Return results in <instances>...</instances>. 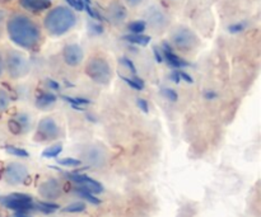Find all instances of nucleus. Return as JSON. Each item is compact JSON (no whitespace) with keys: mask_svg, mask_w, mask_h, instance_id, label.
Segmentation results:
<instances>
[{"mask_svg":"<svg viewBox=\"0 0 261 217\" xmlns=\"http://www.w3.org/2000/svg\"><path fill=\"white\" fill-rule=\"evenodd\" d=\"M5 29L9 40L24 50H35L42 40L40 25L24 13H13L5 19Z\"/></svg>","mask_w":261,"mask_h":217,"instance_id":"obj_1","label":"nucleus"},{"mask_svg":"<svg viewBox=\"0 0 261 217\" xmlns=\"http://www.w3.org/2000/svg\"><path fill=\"white\" fill-rule=\"evenodd\" d=\"M76 22L78 18L75 10L68 5H58L48 9L43 17V28L53 37H61L70 32L76 25Z\"/></svg>","mask_w":261,"mask_h":217,"instance_id":"obj_2","label":"nucleus"},{"mask_svg":"<svg viewBox=\"0 0 261 217\" xmlns=\"http://www.w3.org/2000/svg\"><path fill=\"white\" fill-rule=\"evenodd\" d=\"M86 73L94 83L106 85L112 78V69L103 57H92L86 66Z\"/></svg>","mask_w":261,"mask_h":217,"instance_id":"obj_3","label":"nucleus"},{"mask_svg":"<svg viewBox=\"0 0 261 217\" xmlns=\"http://www.w3.org/2000/svg\"><path fill=\"white\" fill-rule=\"evenodd\" d=\"M4 58V70L12 79H19L30 70V64L18 51H9Z\"/></svg>","mask_w":261,"mask_h":217,"instance_id":"obj_4","label":"nucleus"},{"mask_svg":"<svg viewBox=\"0 0 261 217\" xmlns=\"http://www.w3.org/2000/svg\"><path fill=\"white\" fill-rule=\"evenodd\" d=\"M171 41H172V45L177 50L185 51V52L194 50L199 45L198 36L195 35V32L193 29H190L189 27H185V25H178L173 30Z\"/></svg>","mask_w":261,"mask_h":217,"instance_id":"obj_5","label":"nucleus"},{"mask_svg":"<svg viewBox=\"0 0 261 217\" xmlns=\"http://www.w3.org/2000/svg\"><path fill=\"white\" fill-rule=\"evenodd\" d=\"M0 203L14 211H25V212H28L30 210H33L32 197L24 195V193H13V195L5 196V197H0Z\"/></svg>","mask_w":261,"mask_h":217,"instance_id":"obj_6","label":"nucleus"},{"mask_svg":"<svg viewBox=\"0 0 261 217\" xmlns=\"http://www.w3.org/2000/svg\"><path fill=\"white\" fill-rule=\"evenodd\" d=\"M27 177V168L23 164H19V163H12V164L7 165L4 170V179L10 185L20 184V183L24 182Z\"/></svg>","mask_w":261,"mask_h":217,"instance_id":"obj_7","label":"nucleus"},{"mask_svg":"<svg viewBox=\"0 0 261 217\" xmlns=\"http://www.w3.org/2000/svg\"><path fill=\"white\" fill-rule=\"evenodd\" d=\"M59 126L58 123H56V121L54 118H51V117H45V118H42L40 121V123H38V127H37V136H36V139L38 140H47V141H50V140H55L58 139L59 136Z\"/></svg>","mask_w":261,"mask_h":217,"instance_id":"obj_8","label":"nucleus"},{"mask_svg":"<svg viewBox=\"0 0 261 217\" xmlns=\"http://www.w3.org/2000/svg\"><path fill=\"white\" fill-rule=\"evenodd\" d=\"M64 63L70 68L81 65L84 58V51L78 43H69L63 50Z\"/></svg>","mask_w":261,"mask_h":217,"instance_id":"obj_9","label":"nucleus"},{"mask_svg":"<svg viewBox=\"0 0 261 217\" xmlns=\"http://www.w3.org/2000/svg\"><path fill=\"white\" fill-rule=\"evenodd\" d=\"M66 177H68L69 179L73 180V182H75L76 184L83 185L84 188H87V190H88L91 193H93V195L103 192V187H102L101 183L92 179V178H89L88 175L81 174V173L78 172H73V173H66Z\"/></svg>","mask_w":261,"mask_h":217,"instance_id":"obj_10","label":"nucleus"},{"mask_svg":"<svg viewBox=\"0 0 261 217\" xmlns=\"http://www.w3.org/2000/svg\"><path fill=\"white\" fill-rule=\"evenodd\" d=\"M31 127V118L27 113H17L9 121V130L14 135H20L28 131Z\"/></svg>","mask_w":261,"mask_h":217,"instance_id":"obj_11","label":"nucleus"},{"mask_svg":"<svg viewBox=\"0 0 261 217\" xmlns=\"http://www.w3.org/2000/svg\"><path fill=\"white\" fill-rule=\"evenodd\" d=\"M18 3L20 8L35 14L46 12L53 5V0H18Z\"/></svg>","mask_w":261,"mask_h":217,"instance_id":"obj_12","label":"nucleus"},{"mask_svg":"<svg viewBox=\"0 0 261 217\" xmlns=\"http://www.w3.org/2000/svg\"><path fill=\"white\" fill-rule=\"evenodd\" d=\"M38 192L46 200H56L58 197H60L61 190L60 185H59L58 180L56 179H47L46 182H43L42 184L38 188Z\"/></svg>","mask_w":261,"mask_h":217,"instance_id":"obj_13","label":"nucleus"},{"mask_svg":"<svg viewBox=\"0 0 261 217\" xmlns=\"http://www.w3.org/2000/svg\"><path fill=\"white\" fill-rule=\"evenodd\" d=\"M107 14H109L110 20H111L112 23L120 24V23H122L127 18V9L122 3L112 2L111 4L109 5Z\"/></svg>","mask_w":261,"mask_h":217,"instance_id":"obj_14","label":"nucleus"},{"mask_svg":"<svg viewBox=\"0 0 261 217\" xmlns=\"http://www.w3.org/2000/svg\"><path fill=\"white\" fill-rule=\"evenodd\" d=\"M147 23H149L153 28H163L167 24V18L165 13L158 8L152 7L147 12Z\"/></svg>","mask_w":261,"mask_h":217,"instance_id":"obj_15","label":"nucleus"},{"mask_svg":"<svg viewBox=\"0 0 261 217\" xmlns=\"http://www.w3.org/2000/svg\"><path fill=\"white\" fill-rule=\"evenodd\" d=\"M86 159L93 167H102L106 162V152L102 147L92 146L86 152Z\"/></svg>","mask_w":261,"mask_h":217,"instance_id":"obj_16","label":"nucleus"},{"mask_svg":"<svg viewBox=\"0 0 261 217\" xmlns=\"http://www.w3.org/2000/svg\"><path fill=\"white\" fill-rule=\"evenodd\" d=\"M163 53V60H166V63L173 69H184V68H188L190 64L188 63L186 60H184L182 57H180L178 55H176L175 52L172 51H165L162 50Z\"/></svg>","mask_w":261,"mask_h":217,"instance_id":"obj_17","label":"nucleus"},{"mask_svg":"<svg viewBox=\"0 0 261 217\" xmlns=\"http://www.w3.org/2000/svg\"><path fill=\"white\" fill-rule=\"evenodd\" d=\"M58 101V97L50 91H42L36 97V107L40 109L51 108Z\"/></svg>","mask_w":261,"mask_h":217,"instance_id":"obj_18","label":"nucleus"},{"mask_svg":"<svg viewBox=\"0 0 261 217\" xmlns=\"http://www.w3.org/2000/svg\"><path fill=\"white\" fill-rule=\"evenodd\" d=\"M122 38H124L126 42L132 43V45H137V46H147L149 45V42L152 41V37H150V36L143 35V33H140V35L129 33V35H125Z\"/></svg>","mask_w":261,"mask_h":217,"instance_id":"obj_19","label":"nucleus"},{"mask_svg":"<svg viewBox=\"0 0 261 217\" xmlns=\"http://www.w3.org/2000/svg\"><path fill=\"white\" fill-rule=\"evenodd\" d=\"M74 191H75L76 195L81 196L82 198H84L86 201H88V202L92 203V205H99V203H101V200H99V198H97L93 193L89 192V191L87 190V188H84L83 185H79V187H76Z\"/></svg>","mask_w":261,"mask_h":217,"instance_id":"obj_20","label":"nucleus"},{"mask_svg":"<svg viewBox=\"0 0 261 217\" xmlns=\"http://www.w3.org/2000/svg\"><path fill=\"white\" fill-rule=\"evenodd\" d=\"M61 98H63L65 102H68V104H70L71 108L78 109V111H82L84 106L91 103V101L86 98H73V97H66V96H61Z\"/></svg>","mask_w":261,"mask_h":217,"instance_id":"obj_21","label":"nucleus"},{"mask_svg":"<svg viewBox=\"0 0 261 217\" xmlns=\"http://www.w3.org/2000/svg\"><path fill=\"white\" fill-rule=\"evenodd\" d=\"M59 208H60L59 205L50 202H37L36 205H33V210H37L42 213H53L58 211Z\"/></svg>","mask_w":261,"mask_h":217,"instance_id":"obj_22","label":"nucleus"},{"mask_svg":"<svg viewBox=\"0 0 261 217\" xmlns=\"http://www.w3.org/2000/svg\"><path fill=\"white\" fill-rule=\"evenodd\" d=\"M120 76H121L122 80H124L125 83L130 86V88L135 89V90H143V89H144V81H143L138 75H133L132 79L126 78V76H122V75H120Z\"/></svg>","mask_w":261,"mask_h":217,"instance_id":"obj_23","label":"nucleus"},{"mask_svg":"<svg viewBox=\"0 0 261 217\" xmlns=\"http://www.w3.org/2000/svg\"><path fill=\"white\" fill-rule=\"evenodd\" d=\"M127 29H129L130 33H134V35L144 33V30L147 29V22L145 20H133L127 24Z\"/></svg>","mask_w":261,"mask_h":217,"instance_id":"obj_24","label":"nucleus"},{"mask_svg":"<svg viewBox=\"0 0 261 217\" xmlns=\"http://www.w3.org/2000/svg\"><path fill=\"white\" fill-rule=\"evenodd\" d=\"M61 151H63V145L56 144L43 150L42 157L47 158V159H53V158H58V155H60Z\"/></svg>","mask_w":261,"mask_h":217,"instance_id":"obj_25","label":"nucleus"},{"mask_svg":"<svg viewBox=\"0 0 261 217\" xmlns=\"http://www.w3.org/2000/svg\"><path fill=\"white\" fill-rule=\"evenodd\" d=\"M10 97L8 94L7 90H4L3 88H0V113L7 111L10 106Z\"/></svg>","mask_w":261,"mask_h":217,"instance_id":"obj_26","label":"nucleus"},{"mask_svg":"<svg viewBox=\"0 0 261 217\" xmlns=\"http://www.w3.org/2000/svg\"><path fill=\"white\" fill-rule=\"evenodd\" d=\"M5 150H7V151L9 152L10 155H14V157H18V158H28V157H30V154H28L27 150L20 149V147L12 146V145H9V146H5Z\"/></svg>","mask_w":261,"mask_h":217,"instance_id":"obj_27","label":"nucleus"},{"mask_svg":"<svg viewBox=\"0 0 261 217\" xmlns=\"http://www.w3.org/2000/svg\"><path fill=\"white\" fill-rule=\"evenodd\" d=\"M84 210H86V205L82 202L71 203V205L66 206L65 208H63L64 212H69V213H79V212H83Z\"/></svg>","mask_w":261,"mask_h":217,"instance_id":"obj_28","label":"nucleus"},{"mask_svg":"<svg viewBox=\"0 0 261 217\" xmlns=\"http://www.w3.org/2000/svg\"><path fill=\"white\" fill-rule=\"evenodd\" d=\"M88 29L92 35H102L103 33V25L101 24V22L93 19L88 22Z\"/></svg>","mask_w":261,"mask_h":217,"instance_id":"obj_29","label":"nucleus"},{"mask_svg":"<svg viewBox=\"0 0 261 217\" xmlns=\"http://www.w3.org/2000/svg\"><path fill=\"white\" fill-rule=\"evenodd\" d=\"M59 165H63V167H79L82 165V162L78 159H74V158H64V159L58 160Z\"/></svg>","mask_w":261,"mask_h":217,"instance_id":"obj_30","label":"nucleus"},{"mask_svg":"<svg viewBox=\"0 0 261 217\" xmlns=\"http://www.w3.org/2000/svg\"><path fill=\"white\" fill-rule=\"evenodd\" d=\"M247 27V23L245 22H237L233 23L228 27V32L232 33V35H237V33H241L242 30H245V28Z\"/></svg>","mask_w":261,"mask_h":217,"instance_id":"obj_31","label":"nucleus"},{"mask_svg":"<svg viewBox=\"0 0 261 217\" xmlns=\"http://www.w3.org/2000/svg\"><path fill=\"white\" fill-rule=\"evenodd\" d=\"M68 4L69 8L76 12H83L84 10V3L82 0H64Z\"/></svg>","mask_w":261,"mask_h":217,"instance_id":"obj_32","label":"nucleus"},{"mask_svg":"<svg viewBox=\"0 0 261 217\" xmlns=\"http://www.w3.org/2000/svg\"><path fill=\"white\" fill-rule=\"evenodd\" d=\"M162 94H163V96H165L166 98H167L170 102H177L178 94H177V91L173 90V89H171V88H165V89H163V90H162Z\"/></svg>","mask_w":261,"mask_h":217,"instance_id":"obj_33","label":"nucleus"},{"mask_svg":"<svg viewBox=\"0 0 261 217\" xmlns=\"http://www.w3.org/2000/svg\"><path fill=\"white\" fill-rule=\"evenodd\" d=\"M121 63L124 64L125 66H126L127 70H129L130 73L133 74V75H137V68H135L134 63H133V61L130 60L129 57H126V56H124V57L121 58Z\"/></svg>","mask_w":261,"mask_h":217,"instance_id":"obj_34","label":"nucleus"},{"mask_svg":"<svg viewBox=\"0 0 261 217\" xmlns=\"http://www.w3.org/2000/svg\"><path fill=\"white\" fill-rule=\"evenodd\" d=\"M137 104H138V107H139V109H142L144 113H148V112H149V103H148L145 99L138 98L137 99Z\"/></svg>","mask_w":261,"mask_h":217,"instance_id":"obj_35","label":"nucleus"},{"mask_svg":"<svg viewBox=\"0 0 261 217\" xmlns=\"http://www.w3.org/2000/svg\"><path fill=\"white\" fill-rule=\"evenodd\" d=\"M153 55H154V58H155V61H157V64H162L163 63L162 50H160L157 46H154V47H153Z\"/></svg>","mask_w":261,"mask_h":217,"instance_id":"obj_36","label":"nucleus"},{"mask_svg":"<svg viewBox=\"0 0 261 217\" xmlns=\"http://www.w3.org/2000/svg\"><path fill=\"white\" fill-rule=\"evenodd\" d=\"M178 74H180L181 80L186 81V83H189V84H193L194 83V79L191 78L190 74H188V73H186V71H184V70H181V69H178Z\"/></svg>","mask_w":261,"mask_h":217,"instance_id":"obj_37","label":"nucleus"},{"mask_svg":"<svg viewBox=\"0 0 261 217\" xmlns=\"http://www.w3.org/2000/svg\"><path fill=\"white\" fill-rule=\"evenodd\" d=\"M46 83H47V86H50L53 90H60V84H59L58 81L53 80V79H47Z\"/></svg>","mask_w":261,"mask_h":217,"instance_id":"obj_38","label":"nucleus"},{"mask_svg":"<svg viewBox=\"0 0 261 217\" xmlns=\"http://www.w3.org/2000/svg\"><path fill=\"white\" fill-rule=\"evenodd\" d=\"M5 19H7V13H5V10L0 9V36H2L3 27L5 24Z\"/></svg>","mask_w":261,"mask_h":217,"instance_id":"obj_39","label":"nucleus"},{"mask_svg":"<svg viewBox=\"0 0 261 217\" xmlns=\"http://www.w3.org/2000/svg\"><path fill=\"white\" fill-rule=\"evenodd\" d=\"M171 80H172L175 84H180L181 78H180V74H178V69L171 74Z\"/></svg>","mask_w":261,"mask_h":217,"instance_id":"obj_40","label":"nucleus"},{"mask_svg":"<svg viewBox=\"0 0 261 217\" xmlns=\"http://www.w3.org/2000/svg\"><path fill=\"white\" fill-rule=\"evenodd\" d=\"M126 3V5H129L130 8H135L138 5H140L143 3V0H124Z\"/></svg>","mask_w":261,"mask_h":217,"instance_id":"obj_41","label":"nucleus"},{"mask_svg":"<svg viewBox=\"0 0 261 217\" xmlns=\"http://www.w3.org/2000/svg\"><path fill=\"white\" fill-rule=\"evenodd\" d=\"M4 56H3V53L0 52V76L3 75V73H4Z\"/></svg>","mask_w":261,"mask_h":217,"instance_id":"obj_42","label":"nucleus"},{"mask_svg":"<svg viewBox=\"0 0 261 217\" xmlns=\"http://www.w3.org/2000/svg\"><path fill=\"white\" fill-rule=\"evenodd\" d=\"M217 97H218V94H217L216 91H206L205 93V98L208 99H214L217 98Z\"/></svg>","mask_w":261,"mask_h":217,"instance_id":"obj_43","label":"nucleus"},{"mask_svg":"<svg viewBox=\"0 0 261 217\" xmlns=\"http://www.w3.org/2000/svg\"><path fill=\"white\" fill-rule=\"evenodd\" d=\"M13 217H31L30 215H28L25 211H17V212L14 213V216Z\"/></svg>","mask_w":261,"mask_h":217,"instance_id":"obj_44","label":"nucleus"},{"mask_svg":"<svg viewBox=\"0 0 261 217\" xmlns=\"http://www.w3.org/2000/svg\"><path fill=\"white\" fill-rule=\"evenodd\" d=\"M87 119H89V121H92V122H94V121H96V118H94V117L92 116L91 113H88V114H87Z\"/></svg>","mask_w":261,"mask_h":217,"instance_id":"obj_45","label":"nucleus"},{"mask_svg":"<svg viewBox=\"0 0 261 217\" xmlns=\"http://www.w3.org/2000/svg\"><path fill=\"white\" fill-rule=\"evenodd\" d=\"M12 2V0H0V3H9Z\"/></svg>","mask_w":261,"mask_h":217,"instance_id":"obj_46","label":"nucleus"}]
</instances>
